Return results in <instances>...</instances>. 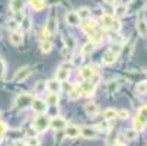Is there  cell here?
<instances>
[{
	"mask_svg": "<svg viewBox=\"0 0 147 146\" xmlns=\"http://www.w3.org/2000/svg\"><path fill=\"white\" fill-rule=\"evenodd\" d=\"M117 117L121 118V120H127L130 117V113L127 110H119V111H117Z\"/></svg>",
	"mask_w": 147,
	"mask_h": 146,
	"instance_id": "obj_39",
	"label": "cell"
},
{
	"mask_svg": "<svg viewBox=\"0 0 147 146\" xmlns=\"http://www.w3.org/2000/svg\"><path fill=\"white\" fill-rule=\"evenodd\" d=\"M13 146H26V143H25L22 139H16V140L13 142Z\"/></svg>",
	"mask_w": 147,
	"mask_h": 146,
	"instance_id": "obj_47",
	"label": "cell"
},
{
	"mask_svg": "<svg viewBox=\"0 0 147 146\" xmlns=\"http://www.w3.org/2000/svg\"><path fill=\"white\" fill-rule=\"evenodd\" d=\"M76 13H77V16H79L80 20H82V19L85 20V19H89V18H90V10H89L88 7H80Z\"/></svg>",
	"mask_w": 147,
	"mask_h": 146,
	"instance_id": "obj_29",
	"label": "cell"
},
{
	"mask_svg": "<svg viewBox=\"0 0 147 146\" xmlns=\"http://www.w3.org/2000/svg\"><path fill=\"white\" fill-rule=\"evenodd\" d=\"M117 58H118V54H117V53H114L112 50H108L107 53L103 54V57H102V63L109 66V65H114V63H115Z\"/></svg>",
	"mask_w": 147,
	"mask_h": 146,
	"instance_id": "obj_10",
	"label": "cell"
},
{
	"mask_svg": "<svg viewBox=\"0 0 147 146\" xmlns=\"http://www.w3.org/2000/svg\"><path fill=\"white\" fill-rule=\"evenodd\" d=\"M66 134H67V137H77V136H80V127L69 126V127H66Z\"/></svg>",
	"mask_w": 147,
	"mask_h": 146,
	"instance_id": "obj_23",
	"label": "cell"
},
{
	"mask_svg": "<svg viewBox=\"0 0 147 146\" xmlns=\"http://www.w3.org/2000/svg\"><path fill=\"white\" fill-rule=\"evenodd\" d=\"M25 143H26V146H39V139L35 136V137H26V140H25Z\"/></svg>",
	"mask_w": 147,
	"mask_h": 146,
	"instance_id": "obj_37",
	"label": "cell"
},
{
	"mask_svg": "<svg viewBox=\"0 0 147 146\" xmlns=\"http://www.w3.org/2000/svg\"><path fill=\"white\" fill-rule=\"evenodd\" d=\"M66 22H67V25H70V26H77V25L80 24V19H79V16H77L76 12H67V15H66Z\"/></svg>",
	"mask_w": 147,
	"mask_h": 146,
	"instance_id": "obj_16",
	"label": "cell"
},
{
	"mask_svg": "<svg viewBox=\"0 0 147 146\" xmlns=\"http://www.w3.org/2000/svg\"><path fill=\"white\" fill-rule=\"evenodd\" d=\"M95 86L96 85H93L92 82H89V80H85L80 85V88H79V91H80V94H83L85 96H92L93 94H95Z\"/></svg>",
	"mask_w": 147,
	"mask_h": 146,
	"instance_id": "obj_8",
	"label": "cell"
},
{
	"mask_svg": "<svg viewBox=\"0 0 147 146\" xmlns=\"http://www.w3.org/2000/svg\"><path fill=\"white\" fill-rule=\"evenodd\" d=\"M111 29L115 31V32H119V31H121V22H119L118 19H114V22H112V25H111Z\"/></svg>",
	"mask_w": 147,
	"mask_h": 146,
	"instance_id": "obj_41",
	"label": "cell"
},
{
	"mask_svg": "<svg viewBox=\"0 0 147 146\" xmlns=\"http://www.w3.org/2000/svg\"><path fill=\"white\" fill-rule=\"evenodd\" d=\"M25 7V0H10V10L12 12H20Z\"/></svg>",
	"mask_w": 147,
	"mask_h": 146,
	"instance_id": "obj_19",
	"label": "cell"
},
{
	"mask_svg": "<svg viewBox=\"0 0 147 146\" xmlns=\"http://www.w3.org/2000/svg\"><path fill=\"white\" fill-rule=\"evenodd\" d=\"M29 5H31V7H32L34 10H36V12L42 10V9L45 7V2H44V0H29Z\"/></svg>",
	"mask_w": 147,
	"mask_h": 146,
	"instance_id": "obj_24",
	"label": "cell"
},
{
	"mask_svg": "<svg viewBox=\"0 0 147 146\" xmlns=\"http://www.w3.org/2000/svg\"><path fill=\"white\" fill-rule=\"evenodd\" d=\"M69 77H70V66H69V65L60 66L58 70H57V73H55V79H57L58 82H64V80H67Z\"/></svg>",
	"mask_w": 147,
	"mask_h": 146,
	"instance_id": "obj_6",
	"label": "cell"
},
{
	"mask_svg": "<svg viewBox=\"0 0 147 146\" xmlns=\"http://www.w3.org/2000/svg\"><path fill=\"white\" fill-rule=\"evenodd\" d=\"M45 88H47V86H45V82H44V80H38L34 89H35L36 94H41V92H44V91H45Z\"/></svg>",
	"mask_w": 147,
	"mask_h": 146,
	"instance_id": "obj_35",
	"label": "cell"
},
{
	"mask_svg": "<svg viewBox=\"0 0 147 146\" xmlns=\"http://www.w3.org/2000/svg\"><path fill=\"white\" fill-rule=\"evenodd\" d=\"M20 26H22V31H29L32 28V20L29 16H25L22 19V22H20Z\"/></svg>",
	"mask_w": 147,
	"mask_h": 146,
	"instance_id": "obj_31",
	"label": "cell"
},
{
	"mask_svg": "<svg viewBox=\"0 0 147 146\" xmlns=\"http://www.w3.org/2000/svg\"><path fill=\"white\" fill-rule=\"evenodd\" d=\"M93 48H95V45L90 43V41H89V43H86L85 45L82 47V56H88V54H90V53L93 51Z\"/></svg>",
	"mask_w": 147,
	"mask_h": 146,
	"instance_id": "obj_32",
	"label": "cell"
},
{
	"mask_svg": "<svg viewBox=\"0 0 147 146\" xmlns=\"http://www.w3.org/2000/svg\"><path fill=\"white\" fill-rule=\"evenodd\" d=\"M118 89V85L115 82H109V88H108V91L109 92H114V91H117Z\"/></svg>",
	"mask_w": 147,
	"mask_h": 146,
	"instance_id": "obj_46",
	"label": "cell"
},
{
	"mask_svg": "<svg viewBox=\"0 0 147 146\" xmlns=\"http://www.w3.org/2000/svg\"><path fill=\"white\" fill-rule=\"evenodd\" d=\"M45 29L53 35V34H55L57 32V29H58V20H57V16H55V13L54 12H51V15L48 16V19H47V24H45Z\"/></svg>",
	"mask_w": 147,
	"mask_h": 146,
	"instance_id": "obj_5",
	"label": "cell"
},
{
	"mask_svg": "<svg viewBox=\"0 0 147 146\" xmlns=\"http://www.w3.org/2000/svg\"><path fill=\"white\" fill-rule=\"evenodd\" d=\"M114 146H125V145H124V143H122V142H117V143H115V145H114Z\"/></svg>",
	"mask_w": 147,
	"mask_h": 146,
	"instance_id": "obj_50",
	"label": "cell"
},
{
	"mask_svg": "<svg viewBox=\"0 0 147 146\" xmlns=\"http://www.w3.org/2000/svg\"><path fill=\"white\" fill-rule=\"evenodd\" d=\"M66 47L67 48H70V50H74L76 48V39L73 38V37H66Z\"/></svg>",
	"mask_w": 147,
	"mask_h": 146,
	"instance_id": "obj_36",
	"label": "cell"
},
{
	"mask_svg": "<svg viewBox=\"0 0 147 146\" xmlns=\"http://www.w3.org/2000/svg\"><path fill=\"white\" fill-rule=\"evenodd\" d=\"M136 91L137 94H147V82H138L137 86H136Z\"/></svg>",
	"mask_w": 147,
	"mask_h": 146,
	"instance_id": "obj_33",
	"label": "cell"
},
{
	"mask_svg": "<svg viewBox=\"0 0 147 146\" xmlns=\"http://www.w3.org/2000/svg\"><path fill=\"white\" fill-rule=\"evenodd\" d=\"M146 75H147V70H146Z\"/></svg>",
	"mask_w": 147,
	"mask_h": 146,
	"instance_id": "obj_52",
	"label": "cell"
},
{
	"mask_svg": "<svg viewBox=\"0 0 147 146\" xmlns=\"http://www.w3.org/2000/svg\"><path fill=\"white\" fill-rule=\"evenodd\" d=\"M45 102H47V105L57 107V105H58V102H60V96H58V94H55V92H51V94L47 96Z\"/></svg>",
	"mask_w": 147,
	"mask_h": 146,
	"instance_id": "obj_21",
	"label": "cell"
},
{
	"mask_svg": "<svg viewBox=\"0 0 147 146\" xmlns=\"http://www.w3.org/2000/svg\"><path fill=\"white\" fill-rule=\"evenodd\" d=\"M9 39H10V43H12L15 47H18V45H20V44L24 43V35H22V32L12 31L10 35H9Z\"/></svg>",
	"mask_w": 147,
	"mask_h": 146,
	"instance_id": "obj_12",
	"label": "cell"
},
{
	"mask_svg": "<svg viewBox=\"0 0 147 146\" xmlns=\"http://www.w3.org/2000/svg\"><path fill=\"white\" fill-rule=\"evenodd\" d=\"M107 5H109V6H115L117 3H118V0H103Z\"/></svg>",
	"mask_w": 147,
	"mask_h": 146,
	"instance_id": "obj_49",
	"label": "cell"
},
{
	"mask_svg": "<svg viewBox=\"0 0 147 146\" xmlns=\"http://www.w3.org/2000/svg\"><path fill=\"white\" fill-rule=\"evenodd\" d=\"M137 31H138L140 35H146V32H147V24H146V20H144L143 12H141L140 16L137 18Z\"/></svg>",
	"mask_w": 147,
	"mask_h": 146,
	"instance_id": "obj_15",
	"label": "cell"
},
{
	"mask_svg": "<svg viewBox=\"0 0 147 146\" xmlns=\"http://www.w3.org/2000/svg\"><path fill=\"white\" fill-rule=\"evenodd\" d=\"M99 22H100V26L105 28V29H111V25L114 22V16L108 15V13H103L99 19Z\"/></svg>",
	"mask_w": 147,
	"mask_h": 146,
	"instance_id": "obj_13",
	"label": "cell"
},
{
	"mask_svg": "<svg viewBox=\"0 0 147 146\" xmlns=\"http://www.w3.org/2000/svg\"><path fill=\"white\" fill-rule=\"evenodd\" d=\"M34 101V96L31 94H19L15 99V108L18 110H24L26 107H29Z\"/></svg>",
	"mask_w": 147,
	"mask_h": 146,
	"instance_id": "obj_1",
	"label": "cell"
},
{
	"mask_svg": "<svg viewBox=\"0 0 147 146\" xmlns=\"http://www.w3.org/2000/svg\"><path fill=\"white\" fill-rule=\"evenodd\" d=\"M31 73H32V69L29 66H24V67H20V69L16 70V73H15L12 80L13 82H24V80H26L31 76Z\"/></svg>",
	"mask_w": 147,
	"mask_h": 146,
	"instance_id": "obj_3",
	"label": "cell"
},
{
	"mask_svg": "<svg viewBox=\"0 0 147 146\" xmlns=\"http://www.w3.org/2000/svg\"><path fill=\"white\" fill-rule=\"evenodd\" d=\"M96 29V22L93 19H85V22L82 24V31L86 32V34H90Z\"/></svg>",
	"mask_w": 147,
	"mask_h": 146,
	"instance_id": "obj_14",
	"label": "cell"
},
{
	"mask_svg": "<svg viewBox=\"0 0 147 146\" xmlns=\"http://www.w3.org/2000/svg\"><path fill=\"white\" fill-rule=\"evenodd\" d=\"M98 132H105V133H108L109 130H111V123L108 121V120H103V121H100L98 126L95 127Z\"/></svg>",
	"mask_w": 147,
	"mask_h": 146,
	"instance_id": "obj_25",
	"label": "cell"
},
{
	"mask_svg": "<svg viewBox=\"0 0 147 146\" xmlns=\"http://www.w3.org/2000/svg\"><path fill=\"white\" fill-rule=\"evenodd\" d=\"M13 13H15V19H13V20H16L18 24L22 22V19L25 18V15L22 13V10H20V12H13Z\"/></svg>",
	"mask_w": 147,
	"mask_h": 146,
	"instance_id": "obj_42",
	"label": "cell"
},
{
	"mask_svg": "<svg viewBox=\"0 0 147 146\" xmlns=\"http://www.w3.org/2000/svg\"><path fill=\"white\" fill-rule=\"evenodd\" d=\"M114 118H117V110H114V108H107V110L103 111V120L111 121V120H114Z\"/></svg>",
	"mask_w": 147,
	"mask_h": 146,
	"instance_id": "obj_27",
	"label": "cell"
},
{
	"mask_svg": "<svg viewBox=\"0 0 147 146\" xmlns=\"http://www.w3.org/2000/svg\"><path fill=\"white\" fill-rule=\"evenodd\" d=\"M7 124L5 123V121H0V134H5L6 132H7Z\"/></svg>",
	"mask_w": 147,
	"mask_h": 146,
	"instance_id": "obj_43",
	"label": "cell"
},
{
	"mask_svg": "<svg viewBox=\"0 0 147 146\" xmlns=\"http://www.w3.org/2000/svg\"><path fill=\"white\" fill-rule=\"evenodd\" d=\"M80 134L85 137V139H95L98 136V130L95 127H89V126H85L80 129Z\"/></svg>",
	"mask_w": 147,
	"mask_h": 146,
	"instance_id": "obj_11",
	"label": "cell"
},
{
	"mask_svg": "<svg viewBox=\"0 0 147 146\" xmlns=\"http://www.w3.org/2000/svg\"><path fill=\"white\" fill-rule=\"evenodd\" d=\"M51 50H53V43L50 39H42V43H41V51L44 54H48Z\"/></svg>",
	"mask_w": 147,
	"mask_h": 146,
	"instance_id": "obj_26",
	"label": "cell"
},
{
	"mask_svg": "<svg viewBox=\"0 0 147 146\" xmlns=\"http://www.w3.org/2000/svg\"><path fill=\"white\" fill-rule=\"evenodd\" d=\"M85 111H86L88 115L95 117L99 113V107H98V104H95V102H88L86 105H85Z\"/></svg>",
	"mask_w": 147,
	"mask_h": 146,
	"instance_id": "obj_18",
	"label": "cell"
},
{
	"mask_svg": "<svg viewBox=\"0 0 147 146\" xmlns=\"http://www.w3.org/2000/svg\"><path fill=\"white\" fill-rule=\"evenodd\" d=\"M2 140H3V134H0V143H2Z\"/></svg>",
	"mask_w": 147,
	"mask_h": 146,
	"instance_id": "obj_51",
	"label": "cell"
},
{
	"mask_svg": "<svg viewBox=\"0 0 147 146\" xmlns=\"http://www.w3.org/2000/svg\"><path fill=\"white\" fill-rule=\"evenodd\" d=\"M137 114H138L140 117H143V118L147 121V104H144V105H141V107L138 108Z\"/></svg>",
	"mask_w": 147,
	"mask_h": 146,
	"instance_id": "obj_38",
	"label": "cell"
},
{
	"mask_svg": "<svg viewBox=\"0 0 147 146\" xmlns=\"http://www.w3.org/2000/svg\"><path fill=\"white\" fill-rule=\"evenodd\" d=\"M31 107H32V110H34L35 113H38V114H45L47 110H48L47 102H45L44 99H39V98H34Z\"/></svg>",
	"mask_w": 147,
	"mask_h": 146,
	"instance_id": "obj_4",
	"label": "cell"
},
{
	"mask_svg": "<svg viewBox=\"0 0 147 146\" xmlns=\"http://www.w3.org/2000/svg\"><path fill=\"white\" fill-rule=\"evenodd\" d=\"M95 75V70L92 66H85V67H80L79 69V76L83 80H90V77Z\"/></svg>",
	"mask_w": 147,
	"mask_h": 146,
	"instance_id": "obj_9",
	"label": "cell"
},
{
	"mask_svg": "<svg viewBox=\"0 0 147 146\" xmlns=\"http://www.w3.org/2000/svg\"><path fill=\"white\" fill-rule=\"evenodd\" d=\"M6 75V63L3 58H0V79H3Z\"/></svg>",
	"mask_w": 147,
	"mask_h": 146,
	"instance_id": "obj_40",
	"label": "cell"
},
{
	"mask_svg": "<svg viewBox=\"0 0 147 146\" xmlns=\"http://www.w3.org/2000/svg\"><path fill=\"white\" fill-rule=\"evenodd\" d=\"M89 39H90V43L93 44V45H96V44H100V41H102V35L99 34V32H90L89 34Z\"/></svg>",
	"mask_w": 147,
	"mask_h": 146,
	"instance_id": "obj_30",
	"label": "cell"
},
{
	"mask_svg": "<svg viewBox=\"0 0 147 146\" xmlns=\"http://www.w3.org/2000/svg\"><path fill=\"white\" fill-rule=\"evenodd\" d=\"M36 133H38V132H36L35 129H28V130H26V137H35Z\"/></svg>",
	"mask_w": 147,
	"mask_h": 146,
	"instance_id": "obj_45",
	"label": "cell"
},
{
	"mask_svg": "<svg viewBox=\"0 0 147 146\" xmlns=\"http://www.w3.org/2000/svg\"><path fill=\"white\" fill-rule=\"evenodd\" d=\"M146 126H147V121H146L143 117H140V115L137 114L136 118H134V129H136L137 132H141V130H144Z\"/></svg>",
	"mask_w": 147,
	"mask_h": 146,
	"instance_id": "obj_20",
	"label": "cell"
},
{
	"mask_svg": "<svg viewBox=\"0 0 147 146\" xmlns=\"http://www.w3.org/2000/svg\"><path fill=\"white\" fill-rule=\"evenodd\" d=\"M44 2H45V6H55L61 2V0H44Z\"/></svg>",
	"mask_w": 147,
	"mask_h": 146,
	"instance_id": "obj_44",
	"label": "cell"
},
{
	"mask_svg": "<svg viewBox=\"0 0 147 146\" xmlns=\"http://www.w3.org/2000/svg\"><path fill=\"white\" fill-rule=\"evenodd\" d=\"M124 136H125V139H127V140H136L138 137V132L136 129H127V130L124 132Z\"/></svg>",
	"mask_w": 147,
	"mask_h": 146,
	"instance_id": "obj_28",
	"label": "cell"
},
{
	"mask_svg": "<svg viewBox=\"0 0 147 146\" xmlns=\"http://www.w3.org/2000/svg\"><path fill=\"white\" fill-rule=\"evenodd\" d=\"M128 13V7L125 5H115V16L117 18H124Z\"/></svg>",
	"mask_w": 147,
	"mask_h": 146,
	"instance_id": "obj_22",
	"label": "cell"
},
{
	"mask_svg": "<svg viewBox=\"0 0 147 146\" xmlns=\"http://www.w3.org/2000/svg\"><path fill=\"white\" fill-rule=\"evenodd\" d=\"M50 127L54 130H63L67 127V121L63 117H53L50 118Z\"/></svg>",
	"mask_w": 147,
	"mask_h": 146,
	"instance_id": "obj_7",
	"label": "cell"
},
{
	"mask_svg": "<svg viewBox=\"0 0 147 146\" xmlns=\"http://www.w3.org/2000/svg\"><path fill=\"white\" fill-rule=\"evenodd\" d=\"M50 127V118L45 114H39L34 121V129L36 132H45Z\"/></svg>",
	"mask_w": 147,
	"mask_h": 146,
	"instance_id": "obj_2",
	"label": "cell"
},
{
	"mask_svg": "<svg viewBox=\"0 0 147 146\" xmlns=\"http://www.w3.org/2000/svg\"><path fill=\"white\" fill-rule=\"evenodd\" d=\"M146 35H147V32H146Z\"/></svg>",
	"mask_w": 147,
	"mask_h": 146,
	"instance_id": "obj_53",
	"label": "cell"
},
{
	"mask_svg": "<svg viewBox=\"0 0 147 146\" xmlns=\"http://www.w3.org/2000/svg\"><path fill=\"white\" fill-rule=\"evenodd\" d=\"M47 89L50 91V92H55V94H58L60 91H61V82H58L57 79H51V80H48L47 82Z\"/></svg>",
	"mask_w": 147,
	"mask_h": 146,
	"instance_id": "obj_17",
	"label": "cell"
},
{
	"mask_svg": "<svg viewBox=\"0 0 147 146\" xmlns=\"http://www.w3.org/2000/svg\"><path fill=\"white\" fill-rule=\"evenodd\" d=\"M80 95H82L80 91H79L77 88H73V89L69 92V99H70V101H77V99L80 98Z\"/></svg>",
	"mask_w": 147,
	"mask_h": 146,
	"instance_id": "obj_34",
	"label": "cell"
},
{
	"mask_svg": "<svg viewBox=\"0 0 147 146\" xmlns=\"http://www.w3.org/2000/svg\"><path fill=\"white\" fill-rule=\"evenodd\" d=\"M18 25H19V24L16 22V20H13V19H12L10 22H9V28H10V29H13V31H15V29L18 28Z\"/></svg>",
	"mask_w": 147,
	"mask_h": 146,
	"instance_id": "obj_48",
	"label": "cell"
}]
</instances>
